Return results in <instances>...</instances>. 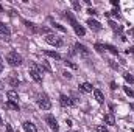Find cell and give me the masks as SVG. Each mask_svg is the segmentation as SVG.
I'll list each match as a JSON object with an SVG mask.
<instances>
[{
	"label": "cell",
	"instance_id": "14",
	"mask_svg": "<svg viewBox=\"0 0 134 132\" xmlns=\"http://www.w3.org/2000/svg\"><path fill=\"white\" fill-rule=\"evenodd\" d=\"M66 17H67V20H69V22H70V23H72V27H73V28H75V27H76V25H80V23H78V22H76V19H75V17H73V14H72V13H70V11H67Z\"/></svg>",
	"mask_w": 134,
	"mask_h": 132
},
{
	"label": "cell",
	"instance_id": "38",
	"mask_svg": "<svg viewBox=\"0 0 134 132\" xmlns=\"http://www.w3.org/2000/svg\"><path fill=\"white\" fill-rule=\"evenodd\" d=\"M111 3H112L114 6H119V3H117V0H111Z\"/></svg>",
	"mask_w": 134,
	"mask_h": 132
},
{
	"label": "cell",
	"instance_id": "30",
	"mask_svg": "<svg viewBox=\"0 0 134 132\" xmlns=\"http://www.w3.org/2000/svg\"><path fill=\"white\" fill-rule=\"evenodd\" d=\"M109 65L112 67L114 70H117V68H119V64H115V61H109Z\"/></svg>",
	"mask_w": 134,
	"mask_h": 132
},
{
	"label": "cell",
	"instance_id": "42",
	"mask_svg": "<svg viewBox=\"0 0 134 132\" xmlns=\"http://www.w3.org/2000/svg\"><path fill=\"white\" fill-rule=\"evenodd\" d=\"M0 103H2V95H0Z\"/></svg>",
	"mask_w": 134,
	"mask_h": 132
},
{
	"label": "cell",
	"instance_id": "18",
	"mask_svg": "<svg viewBox=\"0 0 134 132\" xmlns=\"http://www.w3.org/2000/svg\"><path fill=\"white\" fill-rule=\"evenodd\" d=\"M39 65L42 67V68H44V70H45V71H48V73H52V71H53V68H52V67H50V64H48V62H47V61H45V59H44V61H42V62H41V64H39Z\"/></svg>",
	"mask_w": 134,
	"mask_h": 132
},
{
	"label": "cell",
	"instance_id": "22",
	"mask_svg": "<svg viewBox=\"0 0 134 132\" xmlns=\"http://www.w3.org/2000/svg\"><path fill=\"white\" fill-rule=\"evenodd\" d=\"M52 27H53V28H56V30H59L61 33H66V28H64L63 25H59V23H56V22H52Z\"/></svg>",
	"mask_w": 134,
	"mask_h": 132
},
{
	"label": "cell",
	"instance_id": "41",
	"mask_svg": "<svg viewBox=\"0 0 134 132\" xmlns=\"http://www.w3.org/2000/svg\"><path fill=\"white\" fill-rule=\"evenodd\" d=\"M2 70H3V65H2V64H0V71H2Z\"/></svg>",
	"mask_w": 134,
	"mask_h": 132
},
{
	"label": "cell",
	"instance_id": "20",
	"mask_svg": "<svg viewBox=\"0 0 134 132\" xmlns=\"http://www.w3.org/2000/svg\"><path fill=\"white\" fill-rule=\"evenodd\" d=\"M73 30H75V33L78 34V36H84V34H86V30H84V28H83L81 25H76V27H75Z\"/></svg>",
	"mask_w": 134,
	"mask_h": 132
},
{
	"label": "cell",
	"instance_id": "23",
	"mask_svg": "<svg viewBox=\"0 0 134 132\" xmlns=\"http://www.w3.org/2000/svg\"><path fill=\"white\" fill-rule=\"evenodd\" d=\"M123 78L126 79V82H130V84H134V76H133V75H130V73H125V75H123Z\"/></svg>",
	"mask_w": 134,
	"mask_h": 132
},
{
	"label": "cell",
	"instance_id": "29",
	"mask_svg": "<svg viewBox=\"0 0 134 132\" xmlns=\"http://www.w3.org/2000/svg\"><path fill=\"white\" fill-rule=\"evenodd\" d=\"M125 93H126V95H130V97H134V92L130 89V87H125Z\"/></svg>",
	"mask_w": 134,
	"mask_h": 132
},
{
	"label": "cell",
	"instance_id": "21",
	"mask_svg": "<svg viewBox=\"0 0 134 132\" xmlns=\"http://www.w3.org/2000/svg\"><path fill=\"white\" fill-rule=\"evenodd\" d=\"M109 25H111V28H112V30H115V31H119V33H122V30H123V28H122L120 25H117L115 22H109Z\"/></svg>",
	"mask_w": 134,
	"mask_h": 132
},
{
	"label": "cell",
	"instance_id": "8",
	"mask_svg": "<svg viewBox=\"0 0 134 132\" xmlns=\"http://www.w3.org/2000/svg\"><path fill=\"white\" fill-rule=\"evenodd\" d=\"M59 103H61V106H64V107H70V106H73L72 98L67 97V95H61V97H59Z\"/></svg>",
	"mask_w": 134,
	"mask_h": 132
},
{
	"label": "cell",
	"instance_id": "16",
	"mask_svg": "<svg viewBox=\"0 0 134 132\" xmlns=\"http://www.w3.org/2000/svg\"><path fill=\"white\" fill-rule=\"evenodd\" d=\"M45 55H47V56H50V58H53V59H61V55H59L58 51H52V50H45Z\"/></svg>",
	"mask_w": 134,
	"mask_h": 132
},
{
	"label": "cell",
	"instance_id": "34",
	"mask_svg": "<svg viewBox=\"0 0 134 132\" xmlns=\"http://www.w3.org/2000/svg\"><path fill=\"white\" fill-rule=\"evenodd\" d=\"M126 53H128V55H130V53H131V55H134V47L128 48V50H126Z\"/></svg>",
	"mask_w": 134,
	"mask_h": 132
},
{
	"label": "cell",
	"instance_id": "40",
	"mask_svg": "<svg viewBox=\"0 0 134 132\" xmlns=\"http://www.w3.org/2000/svg\"><path fill=\"white\" fill-rule=\"evenodd\" d=\"M2 87H3V82H2V81H0V89H2Z\"/></svg>",
	"mask_w": 134,
	"mask_h": 132
},
{
	"label": "cell",
	"instance_id": "1",
	"mask_svg": "<svg viewBox=\"0 0 134 132\" xmlns=\"http://www.w3.org/2000/svg\"><path fill=\"white\" fill-rule=\"evenodd\" d=\"M6 62L11 67H17L24 62V59H22V56H20L17 51H11V53L6 55Z\"/></svg>",
	"mask_w": 134,
	"mask_h": 132
},
{
	"label": "cell",
	"instance_id": "13",
	"mask_svg": "<svg viewBox=\"0 0 134 132\" xmlns=\"http://www.w3.org/2000/svg\"><path fill=\"white\" fill-rule=\"evenodd\" d=\"M94 97H95V99H97V103H100V104L104 103V97H103V93H101L98 89H94Z\"/></svg>",
	"mask_w": 134,
	"mask_h": 132
},
{
	"label": "cell",
	"instance_id": "33",
	"mask_svg": "<svg viewBox=\"0 0 134 132\" xmlns=\"http://www.w3.org/2000/svg\"><path fill=\"white\" fill-rule=\"evenodd\" d=\"M66 65L72 67V68H76V65H75V64H73V62H70V61H66Z\"/></svg>",
	"mask_w": 134,
	"mask_h": 132
},
{
	"label": "cell",
	"instance_id": "7",
	"mask_svg": "<svg viewBox=\"0 0 134 132\" xmlns=\"http://www.w3.org/2000/svg\"><path fill=\"white\" fill-rule=\"evenodd\" d=\"M87 25H89V28L91 30H94V31H101V23L98 20H94V19H87V22H86Z\"/></svg>",
	"mask_w": 134,
	"mask_h": 132
},
{
	"label": "cell",
	"instance_id": "39",
	"mask_svg": "<svg viewBox=\"0 0 134 132\" xmlns=\"http://www.w3.org/2000/svg\"><path fill=\"white\" fill-rule=\"evenodd\" d=\"M0 126H3V120H2V117H0Z\"/></svg>",
	"mask_w": 134,
	"mask_h": 132
},
{
	"label": "cell",
	"instance_id": "10",
	"mask_svg": "<svg viewBox=\"0 0 134 132\" xmlns=\"http://www.w3.org/2000/svg\"><path fill=\"white\" fill-rule=\"evenodd\" d=\"M80 89H81L83 92H86V93L94 92V87H92V84H91V82H83V84L80 86Z\"/></svg>",
	"mask_w": 134,
	"mask_h": 132
},
{
	"label": "cell",
	"instance_id": "15",
	"mask_svg": "<svg viewBox=\"0 0 134 132\" xmlns=\"http://www.w3.org/2000/svg\"><path fill=\"white\" fill-rule=\"evenodd\" d=\"M24 23H25V27H27V28H28L30 31H33V33H39V28H37V27L34 25L33 22H28V20H25Z\"/></svg>",
	"mask_w": 134,
	"mask_h": 132
},
{
	"label": "cell",
	"instance_id": "31",
	"mask_svg": "<svg viewBox=\"0 0 134 132\" xmlns=\"http://www.w3.org/2000/svg\"><path fill=\"white\" fill-rule=\"evenodd\" d=\"M87 13H89V14H92V16H97V14H98L94 8H89V9H87Z\"/></svg>",
	"mask_w": 134,
	"mask_h": 132
},
{
	"label": "cell",
	"instance_id": "28",
	"mask_svg": "<svg viewBox=\"0 0 134 132\" xmlns=\"http://www.w3.org/2000/svg\"><path fill=\"white\" fill-rule=\"evenodd\" d=\"M9 84H11V86H14V87H17V86H19V79L11 78V79H9Z\"/></svg>",
	"mask_w": 134,
	"mask_h": 132
},
{
	"label": "cell",
	"instance_id": "11",
	"mask_svg": "<svg viewBox=\"0 0 134 132\" xmlns=\"http://www.w3.org/2000/svg\"><path fill=\"white\" fill-rule=\"evenodd\" d=\"M24 129H25V132H37L36 126H34L31 121H25L24 123Z\"/></svg>",
	"mask_w": 134,
	"mask_h": 132
},
{
	"label": "cell",
	"instance_id": "9",
	"mask_svg": "<svg viewBox=\"0 0 134 132\" xmlns=\"http://www.w3.org/2000/svg\"><path fill=\"white\" fill-rule=\"evenodd\" d=\"M75 50H76L81 56H84V58H87V56H89V50H87L84 45H81V44H75Z\"/></svg>",
	"mask_w": 134,
	"mask_h": 132
},
{
	"label": "cell",
	"instance_id": "5",
	"mask_svg": "<svg viewBox=\"0 0 134 132\" xmlns=\"http://www.w3.org/2000/svg\"><path fill=\"white\" fill-rule=\"evenodd\" d=\"M45 123L48 124V128H50L52 131L56 132L58 129H59V126H58V121H56V118H55L53 115H50V113H48V115H45Z\"/></svg>",
	"mask_w": 134,
	"mask_h": 132
},
{
	"label": "cell",
	"instance_id": "4",
	"mask_svg": "<svg viewBox=\"0 0 134 132\" xmlns=\"http://www.w3.org/2000/svg\"><path fill=\"white\" fill-rule=\"evenodd\" d=\"M45 42L47 44H50V45H53V47H63V39H59L58 36H55V34H47V37H45Z\"/></svg>",
	"mask_w": 134,
	"mask_h": 132
},
{
	"label": "cell",
	"instance_id": "37",
	"mask_svg": "<svg viewBox=\"0 0 134 132\" xmlns=\"http://www.w3.org/2000/svg\"><path fill=\"white\" fill-rule=\"evenodd\" d=\"M111 90H115V82H114V81L111 82Z\"/></svg>",
	"mask_w": 134,
	"mask_h": 132
},
{
	"label": "cell",
	"instance_id": "3",
	"mask_svg": "<svg viewBox=\"0 0 134 132\" xmlns=\"http://www.w3.org/2000/svg\"><path fill=\"white\" fill-rule=\"evenodd\" d=\"M30 75H31V78L36 82H42V73H41V70L37 68V65L34 62L30 64Z\"/></svg>",
	"mask_w": 134,
	"mask_h": 132
},
{
	"label": "cell",
	"instance_id": "27",
	"mask_svg": "<svg viewBox=\"0 0 134 132\" xmlns=\"http://www.w3.org/2000/svg\"><path fill=\"white\" fill-rule=\"evenodd\" d=\"M97 132H109V131H108V128H106V126H103V124H101V126H97Z\"/></svg>",
	"mask_w": 134,
	"mask_h": 132
},
{
	"label": "cell",
	"instance_id": "32",
	"mask_svg": "<svg viewBox=\"0 0 134 132\" xmlns=\"http://www.w3.org/2000/svg\"><path fill=\"white\" fill-rule=\"evenodd\" d=\"M39 33H50V30L45 28V27H41V28H39Z\"/></svg>",
	"mask_w": 134,
	"mask_h": 132
},
{
	"label": "cell",
	"instance_id": "25",
	"mask_svg": "<svg viewBox=\"0 0 134 132\" xmlns=\"http://www.w3.org/2000/svg\"><path fill=\"white\" fill-rule=\"evenodd\" d=\"M104 48H108V50H109L111 53H114V55H117V53H119V50H117L114 45H104Z\"/></svg>",
	"mask_w": 134,
	"mask_h": 132
},
{
	"label": "cell",
	"instance_id": "2",
	"mask_svg": "<svg viewBox=\"0 0 134 132\" xmlns=\"http://www.w3.org/2000/svg\"><path fill=\"white\" fill-rule=\"evenodd\" d=\"M37 104H39V107L41 109H44V110H48L50 107H52V101L48 99L47 95H37Z\"/></svg>",
	"mask_w": 134,
	"mask_h": 132
},
{
	"label": "cell",
	"instance_id": "26",
	"mask_svg": "<svg viewBox=\"0 0 134 132\" xmlns=\"http://www.w3.org/2000/svg\"><path fill=\"white\" fill-rule=\"evenodd\" d=\"M95 50H97L98 53H104V50H106V48H104V45H103V44H95Z\"/></svg>",
	"mask_w": 134,
	"mask_h": 132
},
{
	"label": "cell",
	"instance_id": "12",
	"mask_svg": "<svg viewBox=\"0 0 134 132\" xmlns=\"http://www.w3.org/2000/svg\"><path fill=\"white\" fill-rule=\"evenodd\" d=\"M104 123L109 124V126H114V124H115V118H114V115H112V113H106V115H104Z\"/></svg>",
	"mask_w": 134,
	"mask_h": 132
},
{
	"label": "cell",
	"instance_id": "17",
	"mask_svg": "<svg viewBox=\"0 0 134 132\" xmlns=\"http://www.w3.org/2000/svg\"><path fill=\"white\" fill-rule=\"evenodd\" d=\"M6 97L9 98V101H14V103H17V99H19V95H17L14 90H9V92L6 93Z\"/></svg>",
	"mask_w": 134,
	"mask_h": 132
},
{
	"label": "cell",
	"instance_id": "43",
	"mask_svg": "<svg viewBox=\"0 0 134 132\" xmlns=\"http://www.w3.org/2000/svg\"><path fill=\"white\" fill-rule=\"evenodd\" d=\"M133 132H134V129H133Z\"/></svg>",
	"mask_w": 134,
	"mask_h": 132
},
{
	"label": "cell",
	"instance_id": "19",
	"mask_svg": "<svg viewBox=\"0 0 134 132\" xmlns=\"http://www.w3.org/2000/svg\"><path fill=\"white\" fill-rule=\"evenodd\" d=\"M6 107L11 109V110H19V104L14 103V101H8V103H6Z\"/></svg>",
	"mask_w": 134,
	"mask_h": 132
},
{
	"label": "cell",
	"instance_id": "36",
	"mask_svg": "<svg viewBox=\"0 0 134 132\" xmlns=\"http://www.w3.org/2000/svg\"><path fill=\"white\" fill-rule=\"evenodd\" d=\"M63 75H64V76H66V78H72V75H70V73H69V71H64V73H63Z\"/></svg>",
	"mask_w": 134,
	"mask_h": 132
},
{
	"label": "cell",
	"instance_id": "6",
	"mask_svg": "<svg viewBox=\"0 0 134 132\" xmlns=\"http://www.w3.org/2000/svg\"><path fill=\"white\" fill-rule=\"evenodd\" d=\"M9 28H8V25H5L3 22H0V37L2 39H5V40H9Z\"/></svg>",
	"mask_w": 134,
	"mask_h": 132
},
{
	"label": "cell",
	"instance_id": "35",
	"mask_svg": "<svg viewBox=\"0 0 134 132\" xmlns=\"http://www.w3.org/2000/svg\"><path fill=\"white\" fill-rule=\"evenodd\" d=\"M6 132H13V128H11V124H6Z\"/></svg>",
	"mask_w": 134,
	"mask_h": 132
},
{
	"label": "cell",
	"instance_id": "24",
	"mask_svg": "<svg viewBox=\"0 0 134 132\" xmlns=\"http://www.w3.org/2000/svg\"><path fill=\"white\" fill-rule=\"evenodd\" d=\"M72 8H73L75 11H80V9H81V5H80V2L73 0V2H72Z\"/></svg>",
	"mask_w": 134,
	"mask_h": 132
}]
</instances>
